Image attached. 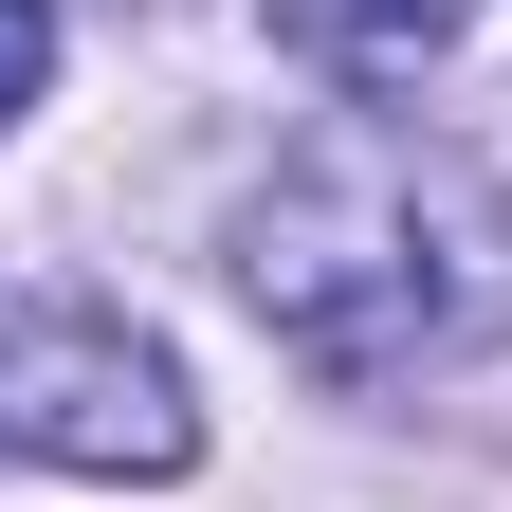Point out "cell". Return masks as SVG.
Wrapping results in <instances>:
<instances>
[{
    "label": "cell",
    "mask_w": 512,
    "mask_h": 512,
    "mask_svg": "<svg viewBox=\"0 0 512 512\" xmlns=\"http://www.w3.org/2000/svg\"><path fill=\"white\" fill-rule=\"evenodd\" d=\"M458 19H476V0H275V37L311 55V74H348V92L439 74V55H458Z\"/></svg>",
    "instance_id": "3"
},
{
    "label": "cell",
    "mask_w": 512,
    "mask_h": 512,
    "mask_svg": "<svg viewBox=\"0 0 512 512\" xmlns=\"http://www.w3.org/2000/svg\"><path fill=\"white\" fill-rule=\"evenodd\" d=\"M0 458H37V476H183L202 403H183V366L128 311H19L0 330Z\"/></svg>",
    "instance_id": "2"
},
{
    "label": "cell",
    "mask_w": 512,
    "mask_h": 512,
    "mask_svg": "<svg viewBox=\"0 0 512 512\" xmlns=\"http://www.w3.org/2000/svg\"><path fill=\"white\" fill-rule=\"evenodd\" d=\"M55 92V0H0V128Z\"/></svg>",
    "instance_id": "4"
},
{
    "label": "cell",
    "mask_w": 512,
    "mask_h": 512,
    "mask_svg": "<svg viewBox=\"0 0 512 512\" xmlns=\"http://www.w3.org/2000/svg\"><path fill=\"white\" fill-rule=\"evenodd\" d=\"M238 293H256V330L293 366H330V384L458 366L512 311V202L439 147V128H330V147H293L256 183Z\"/></svg>",
    "instance_id": "1"
}]
</instances>
